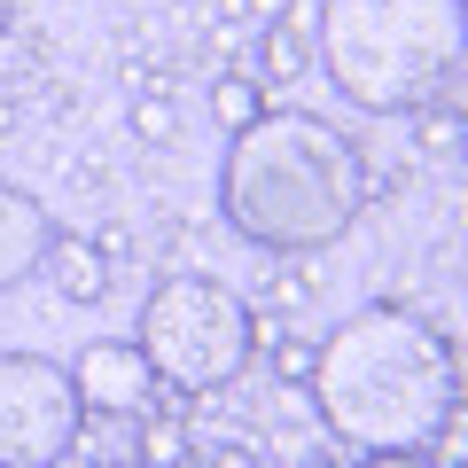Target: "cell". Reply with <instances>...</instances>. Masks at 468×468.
I'll return each mask as SVG.
<instances>
[{
    "label": "cell",
    "instance_id": "obj_10",
    "mask_svg": "<svg viewBox=\"0 0 468 468\" xmlns=\"http://www.w3.org/2000/svg\"><path fill=\"white\" fill-rule=\"evenodd\" d=\"M258 110H266V86H258L250 70H227V79L211 86V117L218 125H250Z\"/></svg>",
    "mask_w": 468,
    "mask_h": 468
},
{
    "label": "cell",
    "instance_id": "obj_6",
    "mask_svg": "<svg viewBox=\"0 0 468 468\" xmlns=\"http://www.w3.org/2000/svg\"><path fill=\"white\" fill-rule=\"evenodd\" d=\"M79 399H86V414H149L156 406V367H149V351L141 344H125V335H101V344H86L79 351Z\"/></svg>",
    "mask_w": 468,
    "mask_h": 468
},
{
    "label": "cell",
    "instance_id": "obj_1",
    "mask_svg": "<svg viewBox=\"0 0 468 468\" xmlns=\"http://www.w3.org/2000/svg\"><path fill=\"white\" fill-rule=\"evenodd\" d=\"M313 406L344 452L414 461L445 414H461V351L414 304H367L313 351Z\"/></svg>",
    "mask_w": 468,
    "mask_h": 468
},
{
    "label": "cell",
    "instance_id": "obj_4",
    "mask_svg": "<svg viewBox=\"0 0 468 468\" xmlns=\"http://www.w3.org/2000/svg\"><path fill=\"white\" fill-rule=\"evenodd\" d=\"M133 344L149 351V367H156L165 390L211 399V390L250 375V359L266 351V320L234 297L227 282H211V273H172V282L149 289Z\"/></svg>",
    "mask_w": 468,
    "mask_h": 468
},
{
    "label": "cell",
    "instance_id": "obj_13",
    "mask_svg": "<svg viewBox=\"0 0 468 468\" xmlns=\"http://www.w3.org/2000/svg\"><path fill=\"white\" fill-rule=\"evenodd\" d=\"M273 383H289V390L313 383V344H304V335H282V344H273Z\"/></svg>",
    "mask_w": 468,
    "mask_h": 468
},
{
    "label": "cell",
    "instance_id": "obj_12",
    "mask_svg": "<svg viewBox=\"0 0 468 468\" xmlns=\"http://www.w3.org/2000/svg\"><path fill=\"white\" fill-rule=\"evenodd\" d=\"M172 133H180V110H172L165 94H149V101L133 110V141H149V149H165Z\"/></svg>",
    "mask_w": 468,
    "mask_h": 468
},
{
    "label": "cell",
    "instance_id": "obj_2",
    "mask_svg": "<svg viewBox=\"0 0 468 468\" xmlns=\"http://www.w3.org/2000/svg\"><path fill=\"white\" fill-rule=\"evenodd\" d=\"M367 196H375L367 149L313 110H258L227 141L218 203H227V227L258 250H282V258L328 250L367 211Z\"/></svg>",
    "mask_w": 468,
    "mask_h": 468
},
{
    "label": "cell",
    "instance_id": "obj_5",
    "mask_svg": "<svg viewBox=\"0 0 468 468\" xmlns=\"http://www.w3.org/2000/svg\"><path fill=\"white\" fill-rule=\"evenodd\" d=\"M86 430L79 375L39 351H0V468H55Z\"/></svg>",
    "mask_w": 468,
    "mask_h": 468
},
{
    "label": "cell",
    "instance_id": "obj_9",
    "mask_svg": "<svg viewBox=\"0 0 468 468\" xmlns=\"http://www.w3.org/2000/svg\"><path fill=\"white\" fill-rule=\"evenodd\" d=\"M258 70H266L273 86H289V79H304L313 70V16H282L266 39H258Z\"/></svg>",
    "mask_w": 468,
    "mask_h": 468
},
{
    "label": "cell",
    "instance_id": "obj_7",
    "mask_svg": "<svg viewBox=\"0 0 468 468\" xmlns=\"http://www.w3.org/2000/svg\"><path fill=\"white\" fill-rule=\"evenodd\" d=\"M48 242H55L48 203L24 196V187H0V289L32 282V273L48 266Z\"/></svg>",
    "mask_w": 468,
    "mask_h": 468
},
{
    "label": "cell",
    "instance_id": "obj_16",
    "mask_svg": "<svg viewBox=\"0 0 468 468\" xmlns=\"http://www.w3.org/2000/svg\"><path fill=\"white\" fill-rule=\"evenodd\" d=\"M0 32H8V0H0Z\"/></svg>",
    "mask_w": 468,
    "mask_h": 468
},
{
    "label": "cell",
    "instance_id": "obj_3",
    "mask_svg": "<svg viewBox=\"0 0 468 468\" xmlns=\"http://www.w3.org/2000/svg\"><path fill=\"white\" fill-rule=\"evenodd\" d=\"M320 70L351 110H461L468 16L461 0H320L313 16Z\"/></svg>",
    "mask_w": 468,
    "mask_h": 468
},
{
    "label": "cell",
    "instance_id": "obj_8",
    "mask_svg": "<svg viewBox=\"0 0 468 468\" xmlns=\"http://www.w3.org/2000/svg\"><path fill=\"white\" fill-rule=\"evenodd\" d=\"M48 273H55V289H63L70 304H101L110 297V258H101V242H86V234H55L48 242Z\"/></svg>",
    "mask_w": 468,
    "mask_h": 468
},
{
    "label": "cell",
    "instance_id": "obj_15",
    "mask_svg": "<svg viewBox=\"0 0 468 468\" xmlns=\"http://www.w3.org/2000/svg\"><path fill=\"white\" fill-rule=\"evenodd\" d=\"M304 289H313L304 273H282V282H273V297H282V304H304Z\"/></svg>",
    "mask_w": 468,
    "mask_h": 468
},
{
    "label": "cell",
    "instance_id": "obj_14",
    "mask_svg": "<svg viewBox=\"0 0 468 468\" xmlns=\"http://www.w3.org/2000/svg\"><path fill=\"white\" fill-rule=\"evenodd\" d=\"M452 141H461V110H437V101H430V125H421V149H452Z\"/></svg>",
    "mask_w": 468,
    "mask_h": 468
},
{
    "label": "cell",
    "instance_id": "obj_11",
    "mask_svg": "<svg viewBox=\"0 0 468 468\" xmlns=\"http://www.w3.org/2000/svg\"><path fill=\"white\" fill-rule=\"evenodd\" d=\"M141 461H203V445L187 437V421H149L141 430Z\"/></svg>",
    "mask_w": 468,
    "mask_h": 468
}]
</instances>
